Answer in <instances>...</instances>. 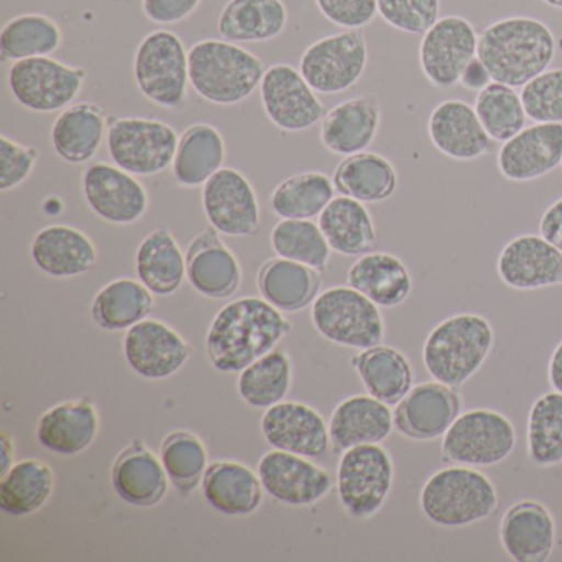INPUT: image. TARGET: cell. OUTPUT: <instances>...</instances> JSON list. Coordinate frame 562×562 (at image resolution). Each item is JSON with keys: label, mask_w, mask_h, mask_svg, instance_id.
Masks as SVG:
<instances>
[{"label": "cell", "mask_w": 562, "mask_h": 562, "mask_svg": "<svg viewBox=\"0 0 562 562\" xmlns=\"http://www.w3.org/2000/svg\"><path fill=\"white\" fill-rule=\"evenodd\" d=\"M291 330L281 311L266 299H238L225 305L210 325L206 353L216 370L241 373L274 350Z\"/></svg>", "instance_id": "obj_1"}, {"label": "cell", "mask_w": 562, "mask_h": 562, "mask_svg": "<svg viewBox=\"0 0 562 562\" xmlns=\"http://www.w3.org/2000/svg\"><path fill=\"white\" fill-rule=\"evenodd\" d=\"M476 57L493 81L522 88L549 70L555 57V38L538 19L506 18L479 35Z\"/></svg>", "instance_id": "obj_2"}, {"label": "cell", "mask_w": 562, "mask_h": 562, "mask_svg": "<svg viewBox=\"0 0 562 562\" xmlns=\"http://www.w3.org/2000/svg\"><path fill=\"white\" fill-rule=\"evenodd\" d=\"M495 344V330L479 314H457L427 335L423 361L427 374L447 386L460 387L485 363Z\"/></svg>", "instance_id": "obj_3"}, {"label": "cell", "mask_w": 562, "mask_h": 562, "mask_svg": "<svg viewBox=\"0 0 562 562\" xmlns=\"http://www.w3.org/2000/svg\"><path fill=\"white\" fill-rule=\"evenodd\" d=\"M265 74V64L233 42L202 41L189 50L190 85L203 100L220 106L251 97Z\"/></svg>", "instance_id": "obj_4"}, {"label": "cell", "mask_w": 562, "mask_h": 562, "mask_svg": "<svg viewBox=\"0 0 562 562\" xmlns=\"http://www.w3.org/2000/svg\"><path fill=\"white\" fill-rule=\"evenodd\" d=\"M419 505L434 525L465 528L496 512L498 493L492 480L475 467L453 465L437 470L427 479Z\"/></svg>", "instance_id": "obj_5"}, {"label": "cell", "mask_w": 562, "mask_h": 562, "mask_svg": "<svg viewBox=\"0 0 562 562\" xmlns=\"http://www.w3.org/2000/svg\"><path fill=\"white\" fill-rule=\"evenodd\" d=\"M312 321L318 334L341 347L368 350L384 340L380 307L350 285H337L317 295Z\"/></svg>", "instance_id": "obj_6"}, {"label": "cell", "mask_w": 562, "mask_h": 562, "mask_svg": "<svg viewBox=\"0 0 562 562\" xmlns=\"http://www.w3.org/2000/svg\"><path fill=\"white\" fill-rule=\"evenodd\" d=\"M134 78L147 100L166 110L179 108L190 83L189 52L179 35L169 31L146 35L134 55Z\"/></svg>", "instance_id": "obj_7"}, {"label": "cell", "mask_w": 562, "mask_h": 562, "mask_svg": "<svg viewBox=\"0 0 562 562\" xmlns=\"http://www.w3.org/2000/svg\"><path fill=\"white\" fill-rule=\"evenodd\" d=\"M516 430L512 420L493 409L460 413L442 437L447 462L467 467H492L512 456Z\"/></svg>", "instance_id": "obj_8"}, {"label": "cell", "mask_w": 562, "mask_h": 562, "mask_svg": "<svg viewBox=\"0 0 562 562\" xmlns=\"http://www.w3.org/2000/svg\"><path fill=\"white\" fill-rule=\"evenodd\" d=\"M394 483V463L380 443L344 450L337 470V490L341 506L355 518L376 515Z\"/></svg>", "instance_id": "obj_9"}, {"label": "cell", "mask_w": 562, "mask_h": 562, "mask_svg": "<svg viewBox=\"0 0 562 562\" xmlns=\"http://www.w3.org/2000/svg\"><path fill=\"white\" fill-rule=\"evenodd\" d=\"M179 140L176 130L162 121L123 117L108 131V153L133 176H156L172 166Z\"/></svg>", "instance_id": "obj_10"}, {"label": "cell", "mask_w": 562, "mask_h": 562, "mask_svg": "<svg viewBox=\"0 0 562 562\" xmlns=\"http://www.w3.org/2000/svg\"><path fill=\"white\" fill-rule=\"evenodd\" d=\"M367 65L363 32L347 31L312 44L302 55L299 71L315 93L338 94L360 81Z\"/></svg>", "instance_id": "obj_11"}, {"label": "cell", "mask_w": 562, "mask_h": 562, "mask_svg": "<svg viewBox=\"0 0 562 562\" xmlns=\"http://www.w3.org/2000/svg\"><path fill=\"white\" fill-rule=\"evenodd\" d=\"M85 80L83 68L68 67L50 57L14 61L9 70L12 97L35 113H55L70 106Z\"/></svg>", "instance_id": "obj_12"}, {"label": "cell", "mask_w": 562, "mask_h": 562, "mask_svg": "<svg viewBox=\"0 0 562 562\" xmlns=\"http://www.w3.org/2000/svg\"><path fill=\"white\" fill-rule=\"evenodd\" d=\"M476 48L475 27L459 15H447L423 35L420 70L432 87L449 90L460 83L463 70L476 58Z\"/></svg>", "instance_id": "obj_13"}, {"label": "cell", "mask_w": 562, "mask_h": 562, "mask_svg": "<svg viewBox=\"0 0 562 562\" xmlns=\"http://www.w3.org/2000/svg\"><path fill=\"white\" fill-rule=\"evenodd\" d=\"M259 88L266 116L279 130L301 133L324 117V104L301 71L289 65L268 68Z\"/></svg>", "instance_id": "obj_14"}, {"label": "cell", "mask_w": 562, "mask_h": 562, "mask_svg": "<svg viewBox=\"0 0 562 562\" xmlns=\"http://www.w3.org/2000/svg\"><path fill=\"white\" fill-rule=\"evenodd\" d=\"M202 202L210 225L222 235L243 238L258 232V196L238 170H218L203 186Z\"/></svg>", "instance_id": "obj_15"}, {"label": "cell", "mask_w": 562, "mask_h": 562, "mask_svg": "<svg viewBox=\"0 0 562 562\" xmlns=\"http://www.w3.org/2000/svg\"><path fill=\"white\" fill-rule=\"evenodd\" d=\"M83 192L90 209L113 225H133L146 215L149 196L143 183L117 166L98 162L83 176Z\"/></svg>", "instance_id": "obj_16"}, {"label": "cell", "mask_w": 562, "mask_h": 562, "mask_svg": "<svg viewBox=\"0 0 562 562\" xmlns=\"http://www.w3.org/2000/svg\"><path fill=\"white\" fill-rule=\"evenodd\" d=\"M462 413V397L457 387L439 381L417 384L394 409V426L407 439H439Z\"/></svg>", "instance_id": "obj_17"}, {"label": "cell", "mask_w": 562, "mask_h": 562, "mask_svg": "<svg viewBox=\"0 0 562 562\" xmlns=\"http://www.w3.org/2000/svg\"><path fill=\"white\" fill-rule=\"evenodd\" d=\"M499 173L509 182H531L562 164V123H535L499 147Z\"/></svg>", "instance_id": "obj_18"}, {"label": "cell", "mask_w": 562, "mask_h": 562, "mask_svg": "<svg viewBox=\"0 0 562 562\" xmlns=\"http://www.w3.org/2000/svg\"><path fill=\"white\" fill-rule=\"evenodd\" d=\"M124 357L147 380H167L192 357V347L164 322H139L124 337Z\"/></svg>", "instance_id": "obj_19"}, {"label": "cell", "mask_w": 562, "mask_h": 562, "mask_svg": "<svg viewBox=\"0 0 562 562\" xmlns=\"http://www.w3.org/2000/svg\"><path fill=\"white\" fill-rule=\"evenodd\" d=\"M496 271L515 291L555 288L562 285V251L541 235L516 236L499 252Z\"/></svg>", "instance_id": "obj_20"}, {"label": "cell", "mask_w": 562, "mask_h": 562, "mask_svg": "<svg viewBox=\"0 0 562 562\" xmlns=\"http://www.w3.org/2000/svg\"><path fill=\"white\" fill-rule=\"evenodd\" d=\"M258 475L266 492L285 505H312L331 490L327 470L285 450L266 453L259 462Z\"/></svg>", "instance_id": "obj_21"}, {"label": "cell", "mask_w": 562, "mask_h": 562, "mask_svg": "<svg viewBox=\"0 0 562 562\" xmlns=\"http://www.w3.org/2000/svg\"><path fill=\"white\" fill-rule=\"evenodd\" d=\"M269 446L307 459L325 456L330 432L317 411L301 403H278L268 407L261 420Z\"/></svg>", "instance_id": "obj_22"}, {"label": "cell", "mask_w": 562, "mask_h": 562, "mask_svg": "<svg viewBox=\"0 0 562 562\" xmlns=\"http://www.w3.org/2000/svg\"><path fill=\"white\" fill-rule=\"evenodd\" d=\"M427 133L442 156L459 162L480 159L492 150L493 140L483 130L475 108L462 100L437 104L430 113Z\"/></svg>", "instance_id": "obj_23"}, {"label": "cell", "mask_w": 562, "mask_h": 562, "mask_svg": "<svg viewBox=\"0 0 562 562\" xmlns=\"http://www.w3.org/2000/svg\"><path fill=\"white\" fill-rule=\"evenodd\" d=\"M499 541L513 561H548L555 542L554 518L542 503L522 499L503 516Z\"/></svg>", "instance_id": "obj_24"}, {"label": "cell", "mask_w": 562, "mask_h": 562, "mask_svg": "<svg viewBox=\"0 0 562 562\" xmlns=\"http://www.w3.org/2000/svg\"><path fill=\"white\" fill-rule=\"evenodd\" d=\"M187 278L192 288L205 297L226 299L238 291L241 282L238 259L220 241L213 226L196 236L189 246Z\"/></svg>", "instance_id": "obj_25"}, {"label": "cell", "mask_w": 562, "mask_h": 562, "mask_svg": "<svg viewBox=\"0 0 562 562\" xmlns=\"http://www.w3.org/2000/svg\"><path fill=\"white\" fill-rule=\"evenodd\" d=\"M111 482L124 502L150 508L162 502L170 480L162 460L140 440H134L114 460Z\"/></svg>", "instance_id": "obj_26"}, {"label": "cell", "mask_w": 562, "mask_h": 562, "mask_svg": "<svg viewBox=\"0 0 562 562\" xmlns=\"http://www.w3.org/2000/svg\"><path fill=\"white\" fill-rule=\"evenodd\" d=\"M32 259L52 278H77L97 266L98 252L93 241L80 229L52 225L35 235Z\"/></svg>", "instance_id": "obj_27"}, {"label": "cell", "mask_w": 562, "mask_h": 562, "mask_svg": "<svg viewBox=\"0 0 562 562\" xmlns=\"http://www.w3.org/2000/svg\"><path fill=\"white\" fill-rule=\"evenodd\" d=\"M394 427V414L390 406L376 397H348L335 407L330 417V440L335 450L381 443L390 437Z\"/></svg>", "instance_id": "obj_28"}, {"label": "cell", "mask_w": 562, "mask_h": 562, "mask_svg": "<svg viewBox=\"0 0 562 562\" xmlns=\"http://www.w3.org/2000/svg\"><path fill=\"white\" fill-rule=\"evenodd\" d=\"M381 123V108L371 98H353L331 108L322 121L324 146L337 156H353L376 139Z\"/></svg>", "instance_id": "obj_29"}, {"label": "cell", "mask_w": 562, "mask_h": 562, "mask_svg": "<svg viewBox=\"0 0 562 562\" xmlns=\"http://www.w3.org/2000/svg\"><path fill=\"white\" fill-rule=\"evenodd\" d=\"M100 416L88 401H68L48 409L38 419L37 439L45 449L60 456H77L97 439Z\"/></svg>", "instance_id": "obj_30"}, {"label": "cell", "mask_w": 562, "mask_h": 562, "mask_svg": "<svg viewBox=\"0 0 562 562\" xmlns=\"http://www.w3.org/2000/svg\"><path fill=\"white\" fill-rule=\"evenodd\" d=\"M348 285L367 295L378 307L393 308L406 302L413 279L406 265L390 252H368L348 269Z\"/></svg>", "instance_id": "obj_31"}, {"label": "cell", "mask_w": 562, "mask_h": 562, "mask_svg": "<svg viewBox=\"0 0 562 562\" xmlns=\"http://www.w3.org/2000/svg\"><path fill=\"white\" fill-rule=\"evenodd\" d=\"M203 495L216 512L226 516L251 515L262 503L261 479L243 463L215 462L202 480Z\"/></svg>", "instance_id": "obj_32"}, {"label": "cell", "mask_w": 562, "mask_h": 562, "mask_svg": "<svg viewBox=\"0 0 562 562\" xmlns=\"http://www.w3.org/2000/svg\"><path fill=\"white\" fill-rule=\"evenodd\" d=\"M318 226L331 251L344 256H363L378 245L373 218L363 202L337 196L318 216Z\"/></svg>", "instance_id": "obj_33"}, {"label": "cell", "mask_w": 562, "mask_h": 562, "mask_svg": "<svg viewBox=\"0 0 562 562\" xmlns=\"http://www.w3.org/2000/svg\"><path fill=\"white\" fill-rule=\"evenodd\" d=\"M288 24L282 0H229L218 19V32L233 44H256L279 37Z\"/></svg>", "instance_id": "obj_34"}, {"label": "cell", "mask_w": 562, "mask_h": 562, "mask_svg": "<svg viewBox=\"0 0 562 562\" xmlns=\"http://www.w3.org/2000/svg\"><path fill=\"white\" fill-rule=\"evenodd\" d=\"M368 393L387 406H397L413 390V367L396 348L378 347L361 351L351 360Z\"/></svg>", "instance_id": "obj_35"}, {"label": "cell", "mask_w": 562, "mask_h": 562, "mask_svg": "<svg viewBox=\"0 0 562 562\" xmlns=\"http://www.w3.org/2000/svg\"><path fill=\"white\" fill-rule=\"evenodd\" d=\"M104 111L98 104L68 106L52 127L55 153L68 164H85L97 156L104 137Z\"/></svg>", "instance_id": "obj_36"}, {"label": "cell", "mask_w": 562, "mask_h": 562, "mask_svg": "<svg viewBox=\"0 0 562 562\" xmlns=\"http://www.w3.org/2000/svg\"><path fill=\"white\" fill-rule=\"evenodd\" d=\"M225 140L210 124H193L182 134L173 159V179L187 189L205 186L225 162Z\"/></svg>", "instance_id": "obj_37"}, {"label": "cell", "mask_w": 562, "mask_h": 562, "mask_svg": "<svg viewBox=\"0 0 562 562\" xmlns=\"http://www.w3.org/2000/svg\"><path fill=\"white\" fill-rule=\"evenodd\" d=\"M322 274L317 269L289 259H271L258 274L262 297L281 312H297L317 299Z\"/></svg>", "instance_id": "obj_38"}, {"label": "cell", "mask_w": 562, "mask_h": 562, "mask_svg": "<svg viewBox=\"0 0 562 562\" xmlns=\"http://www.w3.org/2000/svg\"><path fill=\"white\" fill-rule=\"evenodd\" d=\"M334 183L341 195L358 202L378 203L396 192L397 173L386 157L358 153L341 160L335 170Z\"/></svg>", "instance_id": "obj_39"}, {"label": "cell", "mask_w": 562, "mask_h": 562, "mask_svg": "<svg viewBox=\"0 0 562 562\" xmlns=\"http://www.w3.org/2000/svg\"><path fill=\"white\" fill-rule=\"evenodd\" d=\"M136 269L140 282L156 295L179 291L187 274V258L167 229H154L139 245Z\"/></svg>", "instance_id": "obj_40"}, {"label": "cell", "mask_w": 562, "mask_h": 562, "mask_svg": "<svg viewBox=\"0 0 562 562\" xmlns=\"http://www.w3.org/2000/svg\"><path fill=\"white\" fill-rule=\"evenodd\" d=\"M54 492V472L37 459L14 463L0 479V509L14 518L34 515Z\"/></svg>", "instance_id": "obj_41"}, {"label": "cell", "mask_w": 562, "mask_h": 562, "mask_svg": "<svg viewBox=\"0 0 562 562\" xmlns=\"http://www.w3.org/2000/svg\"><path fill=\"white\" fill-rule=\"evenodd\" d=\"M153 292L143 282L116 279L104 285L93 301V321L104 330H130L153 312Z\"/></svg>", "instance_id": "obj_42"}, {"label": "cell", "mask_w": 562, "mask_h": 562, "mask_svg": "<svg viewBox=\"0 0 562 562\" xmlns=\"http://www.w3.org/2000/svg\"><path fill=\"white\" fill-rule=\"evenodd\" d=\"M61 38L57 22L47 15H19L0 32V55L4 61L48 57L60 48Z\"/></svg>", "instance_id": "obj_43"}, {"label": "cell", "mask_w": 562, "mask_h": 562, "mask_svg": "<svg viewBox=\"0 0 562 562\" xmlns=\"http://www.w3.org/2000/svg\"><path fill=\"white\" fill-rule=\"evenodd\" d=\"M334 195L330 177L322 172L299 173L272 192L271 206L282 220H312L321 216Z\"/></svg>", "instance_id": "obj_44"}, {"label": "cell", "mask_w": 562, "mask_h": 562, "mask_svg": "<svg viewBox=\"0 0 562 562\" xmlns=\"http://www.w3.org/2000/svg\"><path fill=\"white\" fill-rule=\"evenodd\" d=\"M526 443L531 462L539 467L562 463V393L551 391L532 403Z\"/></svg>", "instance_id": "obj_45"}, {"label": "cell", "mask_w": 562, "mask_h": 562, "mask_svg": "<svg viewBox=\"0 0 562 562\" xmlns=\"http://www.w3.org/2000/svg\"><path fill=\"white\" fill-rule=\"evenodd\" d=\"M292 370L288 355L269 351L239 373L238 391L246 403L268 409L281 403L291 390Z\"/></svg>", "instance_id": "obj_46"}, {"label": "cell", "mask_w": 562, "mask_h": 562, "mask_svg": "<svg viewBox=\"0 0 562 562\" xmlns=\"http://www.w3.org/2000/svg\"><path fill=\"white\" fill-rule=\"evenodd\" d=\"M473 108L483 130L495 143H506L525 130V108L515 88L492 81L476 94Z\"/></svg>", "instance_id": "obj_47"}, {"label": "cell", "mask_w": 562, "mask_h": 562, "mask_svg": "<svg viewBox=\"0 0 562 562\" xmlns=\"http://www.w3.org/2000/svg\"><path fill=\"white\" fill-rule=\"evenodd\" d=\"M271 245L279 258L324 271L330 259V245L321 226L311 220H282L271 233Z\"/></svg>", "instance_id": "obj_48"}, {"label": "cell", "mask_w": 562, "mask_h": 562, "mask_svg": "<svg viewBox=\"0 0 562 562\" xmlns=\"http://www.w3.org/2000/svg\"><path fill=\"white\" fill-rule=\"evenodd\" d=\"M160 460L170 482L183 495H189L199 486L209 469L205 446L187 430H176L166 437Z\"/></svg>", "instance_id": "obj_49"}, {"label": "cell", "mask_w": 562, "mask_h": 562, "mask_svg": "<svg viewBox=\"0 0 562 562\" xmlns=\"http://www.w3.org/2000/svg\"><path fill=\"white\" fill-rule=\"evenodd\" d=\"M526 117L535 123H562V68L538 75L521 88Z\"/></svg>", "instance_id": "obj_50"}, {"label": "cell", "mask_w": 562, "mask_h": 562, "mask_svg": "<svg viewBox=\"0 0 562 562\" xmlns=\"http://www.w3.org/2000/svg\"><path fill=\"white\" fill-rule=\"evenodd\" d=\"M378 14L396 31L424 35L439 21L440 0H376Z\"/></svg>", "instance_id": "obj_51"}, {"label": "cell", "mask_w": 562, "mask_h": 562, "mask_svg": "<svg viewBox=\"0 0 562 562\" xmlns=\"http://www.w3.org/2000/svg\"><path fill=\"white\" fill-rule=\"evenodd\" d=\"M38 150L14 143L8 136L0 137V190L15 189L34 172Z\"/></svg>", "instance_id": "obj_52"}, {"label": "cell", "mask_w": 562, "mask_h": 562, "mask_svg": "<svg viewBox=\"0 0 562 562\" xmlns=\"http://www.w3.org/2000/svg\"><path fill=\"white\" fill-rule=\"evenodd\" d=\"M327 21L348 31H360L374 21L376 0H315Z\"/></svg>", "instance_id": "obj_53"}, {"label": "cell", "mask_w": 562, "mask_h": 562, "mask_svg": "<svg viewBox=\"0 0 562 562\" xmlns=\"http://www.w3.org/2000/svg\"><path fill=\"white\" fill-rule=\"evenodd\" d=\"M202 0H143V11L154 24H179L199 9Z\"/></svg>", "instance_id": "obj_54"}, {"label": "cell", "mask_w": 562, "mask_h": 562, "mask_svg": "<svg viewBox=\"0 0 562 562\" xmlns=\"http://www.w3.org/2000/svg\"><path fill=\"white\" fill-rule=\"evenodd\" d=\"M539 235L562 251V196L542 213Z\"/></svg>", "instance_id": "obj_55"}, {"label": "cell", "mask_w": 562, "mask_h": 562, "mask_svg": "<svg viewBox=\"0 0 562 562\" xmlns=\"http://www.w3.org/2000/svg\"><path fill=\"white\" fill-rule=\"evenodd\" d=\"M492 81L488 70H486L485 65L479 60V57L470 61L469 67L463 70L462 78H460V85H462L465 90L476 91V93H480L483 88L488 87Z\"/></svg>", "instance_id": "obj_56"}, {"label": "cell", "mask_w": 562, "mask_h": 562, "mask_svg": "<svg viewBox=\"0 0 562 562\" xmlns=\"http://www.w3.org/2000/svg\"><path fill=\"white\" fill-rule=\"evenodd\" d=\"M548 380L552 390L562 393V341L552 351L548 364Z\"/></svg>", "instance_id": "obj_57"}, {"label": "cell", "mask_w": 562, "mask_h": 562, "mask_svg": "<svg viewBox=\"0 0 562 562\" xmlns=\"http://www.w3.org/2000/svg\"><path fill=\"white\" fill-rule=\"evenodd\" d=\"M0 450H2V459H0V472L4 475L12 465H14V443L8 432H2V442H0Z\"/></svg>", "instance_id": "obj_58"}, {"label": "cell", "mask_w": 562, "mask_h": 562, "mask_svg": "<svg viewBox=\"0 0 562 562\" xmlns=\"http://www.w3.org/2000/svg\"><path fill=\"white\" fill-rule=\"evenodd\" d=\"M542 2L548 4L549 8L561 9L562 11V0H542Z\"/></svg>", "instance_id": "obj_59"}, {"label": "cell", "mask_w": 562, "mask_h": 562, "mask_svg": "<svg viewBox=\"0 0 562 562\" xmlns=\"http://www.w3.org/2000/svg\"><path fill=\"white\" fill-rule=\"evenodd\" d=\"M561 167H562V164H561Z\"/></svg>", "instance_id": "obj_60"}]
</instances>
